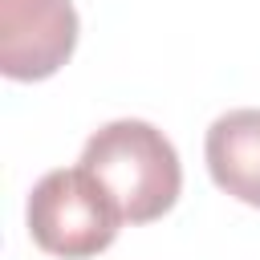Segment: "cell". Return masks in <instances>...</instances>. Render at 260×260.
I'll list each match as a JSON object with an SVG mask.
<instances>
[{
    "label": "cell",
    "instance_id": "7a4b0ae2",
    "mask_svg": "<svg viewBox=\"0 0 260 260\" xmlns=\"http://www.w3.org/2000/svg\"><path fill=\"white\" fill-rule=\"evenodd\" d=\"M122 223L126 219L118 203L85 167L49 171L37 179L28 195V232L37 248L65 260H85L106 252Z\"/></svg>",
    "mask_w": 260,
    "mask_h": 260
},
{
    "label": "cell",
    "instance_id": "6da1fadb",
    "mask_svg": "<svg viewBox=\"0 0 260 260\" xmlns=\"http://www.w3.org/2000/svg\"><path fill=\"white\" fill-rule=\"evenodd\" d=\"M81 167L110 191L122 219L150 223L179 199L183 167L162 130L142 118H118L89 134Z\"/></svg>",
    "mask_w": 260,
    "mask_h": 260
},
{
    "label": "cell",
    "instance_id": "3957f363",
    "mask_svg": "<svg viewBox=\"0 0 260 260\" xmlns=\"http://www.w3.org/2000/svg\"><path fill=\"white\" fill-rule=\"evenodd\" d=\"M77 45L73 0H0V73L41 81L57 73Z\"/></svg>",
    "mask_w": 260,
    "mask_h": 260
},
{
    "label": "cell",
    "instance_id": "277c9868",
    "mask_svg": "<svg viewBox=\"0 0 260 260\" xmlns=\"http://www.w3.org/2000/svg\"><path fill=\"white\" fill-rule=\"evenodd\" d=\"M207 171L219 191L260 207V110H228L207 130Z\"/></svg>",
    "mask_w": 260,
    "mask_h": 260
}]
</instances>
